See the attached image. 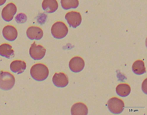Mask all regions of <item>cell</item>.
<instances>
[{
  "label": "cell",
  "instance_id": "cell-13",
  "mask_svg": "<svg viewBox=\"0 0 147 115\" xmlns=\"http://www.w3.org/2000/svg\"><path fill=\"white\" fill-rule=\"evenodd\" d=\"M26 64L24 61L21 60H15L11 63L10 68L11 71L13 73L18 74H20L26 70Z\"/></svg>",
  "mask_w": 147,
  "mask_h": 115
},
{
  "label": "cell",
  "instance_id": "cell-19",
  "mask_svg": "<svg viewBox=\"0 0 147 115\" xmlns=\"http://www.w3.org/2000/svg\"><path fill=\"white\" fill-rule=\"evenodd\" d=\"M6 0H0V6L4 5L6 2Z\"/></svg>",
  "mask_w": 147,
  "mask_h": 115
},
{
  "label": "cell",
  "instance_id": "cell-2",
  "mask_svg": "<svg viewBox=\"0 0 147 115\" xmlns=\"http://www.w3.org/2000/svg\"><path fill=\"white\" fill-rule=\"evenodd\" d=\"M14 76L11 73L2 71L0 73V89L4 90H11L15 83Z\"/></svg>",
  "mask_w": 147,
  "mask_h": 115
},
{
  "label": "cell",
  "instance_id": "cell-17",
  "mask_svg": "<svg viewBox=\"0 0 147 115\" xmlns=\"http://www.w3.org/2000/svg\"><path fill=\"white\" fill-rule=\"evenodd\" d=\"M132 69L134 73L138 75L143 74L146 72L144 63L141 60L136 61L132 65Z\"/></svg>",
  "mask_w": 147,
  "mask_h": 115
},
{
  "label": "cell",
  "instance_id": "cell-11",
  "mask_svg": "<svg viewBox=\"0 0 147 115\" xmlns=\"http://www.w3.org/2000/svg\"><path fill=\"white\" fill-rule=\"evenodd\" d=\"M26 34L30 40H40L43 36V32L40 28L32 26L29 27L27 29Z\"/></svg>",
  "mask_w": 147,
  "mask_h": 115
},
{
  "label": "cell",
  "instance_id": "cell-15",
  "mask_svg": "<svg viewBox=\"0 0 147 115\" xmlns=\"http://www.w3.org/2000/svg\"><path fill=\"white\" fill-rule=\"evenodd\" d=\"M0 55L9 59L14 56V51L11 45L7 43H3L0 45Z\"/></svg>",
  "mask_w": 147,
  "mask_h": 115
},
{
  "label": "cell",
  "instance_id": "cell-7",
  "mask_svg": "<svg viewBox=\"0 0 147 115\" xmlns=\"http://www.w3.org/2000/svg\"><path fill=\"white\" fill-rule=\"evenodd\" d=\"M17 11V7L13 3L7 4L3 9L2 11V17L6 21L10 22L13 20Z\"/></svg>",
  "mask_w": 147,
  "mask_h": 115
},
{
  "label": "cell",
  "instance_id": "cell-6",
  "mask_svg": "<svg viewBox=\"0 0 147 115\" xmlns=\"http://www.w3.org/2000/svg\"><path fill=\"white\" fill-rule=\"evenodd\" d=\"M65 17L69 26L74 28L79 26L82 21L80 13L76 11H71L67 13Z\"/></svg>",
  "mask_w": 147,
  "mask_h": 115
},
{
  "label": "cell",
  "instance_id": "cell-9",
  "mask_svg": "<svg viewBox=\"0 0 147 115\" xmlns=\"http://www.w3.org/2000/svg\"><path fill=\"white\" fill-rule=\"evenodd\" d=\"M52 81L54 85L58 88H63L66 87L69 83L67 76L64 73H55L53 76Z\"/></svg>",
  "mask_w": 147,
  "mask_h": 115
},
{
  "label": "cell",
  "instance_id": "cell-16",
  "mask_svg": "<svg viewBox=\"0 0 147 115\" xmlns=\"http://www.w3.org/2000/svg\"><path fill=\"white\" fill-rule=\"evenodd\" d=\"M131 91L130 86L126 83H121L116 88V92L117 95L122 97H125L129 95Z\"/></svg>",
  "mask_w": 147,
  "mask_h": 115
},
{
  "label": "cell",
  "instance_id": "cell-4",
  "mask_svg": "<svg viewBox=\"0 0 147 115\" xmlns=\"http://www.w3.org/2000/svg\"><path fill=\"white\" fill-rule=\"evenodd\" d=\"M107 104L108 109L110 112L115 114L122 113L125 106L124 102L122 100L117 97L110 98Z\"/></svg>",
  "mask_w": 147,
  "mask_h": 115
},
{
  "label": "cell",
  "instance_id": "cell-8",
  "mask_svg": "<svg viewBox=\"0 0 147 115\" xmlns=\"http://www.w3.org/2000/svg\"><path fill=\"white\" fill-rule=\"evenodd\" d=\"M84 66V61L80 57L76 56L72 58L69 62V68L74 73L81 72L83 70Z\"/></svg>",
  "mask_w": 147,
  "mask_h": 115
},
{
  "label": "cell",
  "instance_id": "cell-14",
  "mask_svg": "<svg viewBox=\"0 0 147 115\" xmlns=\"http://www.w3.org/2000/svg\"><path fill=\"white\" fill-rule=\"evenodd\" d=\"M42 7L46 13H52L55 12L57 10L58 4L56 0H43Z\"/></svg>",
  "mask_w": 147,
  "mask_h": 115
},
{
  "label": "cell",
  "instance_id": "cell-12",
  "mask_svg": "<svg viewBox=\"0 0 147 115\" xmlns=\"http://www.w3.org/2000/svg\"><path fill=\"white\" fill-rule=\"evenodd\" d=\"M88 112L87 106L81 102L75 104L71 109V114L72 115H87Z\"/></svg>",
  "mask_w": 147,
  "mask_h": 115
},
{
  "label": "cell",
  "instance_id": "cell-10",
  "mask_svg": "<svg viewBox=\"0 0 147 115\" xmlns=\"http://www.w3.org/2000/svg\"><path fill=\"white\" fill-rule=\"evenodd\" d=\"M3 35L5 39L10 41H13L18 37V32L16 28L12 25H8L4 27L3 30Z\"/></svg>",
  "mask_w": 147,
  "mask_h": 115
},
{
  "label": "cell",
  "instance_id": "cell-1",
  "mask_svg": "<svg viewBox=\"0 0 147 115\" xmlns=\"http://www.w3.org/2000/svg\"><path fill=\"white\" fill-rule=\"evenodd\" d=\"M30 74L32 78L38 81H42L47 79L49 74L48 68L42 64L34 65L31 68Z\"/></svg>",
  "mask_w": 147,
  "mask_h": 115
},
{
  "label": "cell",
  "instance_id": "cell-3",
  "mask_svg": "<svg viewBox=\"0 0 147 115\" xmlns=\"http://www.w3.org/2000/svg\"><path fill=\"white\" fill-rule=\"evenodd\" d=\"M68 29L64 23L57 21L52 26L51 33L53 36L56 39H61L65 37L68 33Z\"/></svg>",
  "mask_w": 147,
  "mask_h": 115
},
{
  "label": "cell",
  "instance_id": "cell-18",
  "mask_svg": "<svg viewBox=\"0 0 147 115\" xmlns=\"http://www.w3.org/2000/svg\"><path fill=\"white\" fill-rule=\"evenodd\" d=\"M62 7L65 10L77 8L79 5L78 0H61Z\"/></svg>",
  "mask_w": 147,
  "mask_h": 115
},
{
  "label": "cell",
  "instance_id": "cell-5",
  "mask_svg": "<svg viewBox=\"0 0 147 115\" xmlns=\"http://www.w3.org/2000/svg\"><path fill=\"white\" fill-rule=\"evenodd\" d=\"M46 49L42 45H37L34 41L30 48L29 54L30 56L34 60L42 59L45 56Z\"/></svg>",
  "mask_w": 147,
  "mask_h": 115
}]
</instances>
